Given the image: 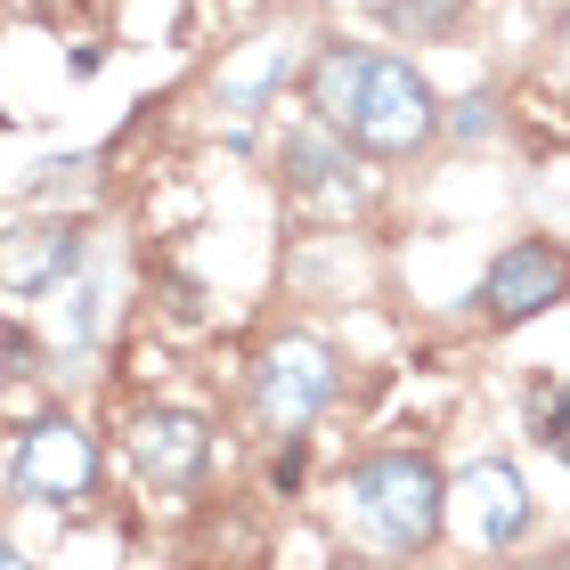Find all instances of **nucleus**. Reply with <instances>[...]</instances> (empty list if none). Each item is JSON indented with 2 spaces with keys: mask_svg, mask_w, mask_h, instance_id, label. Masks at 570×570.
<instances>
[{
  "mask_svg": "<svg viewBox=\"0 0 570 570\" xmlns=\"http://www.w3.org/2000/svg\"><path fill=\"white\" fill-rule=\"evenodd\" d=\"M277 90H285V49H277V58H262V66H253V73H245L237 90H220V107L237 115V122H253V115H262V107H269Z\"/></svg>",
  "mask_w": 570,
  "mask_h": 570,
  "instance_id": "nucleus-12",
  "label": "nucleus"
},
{
  "mask_svg": "<svg viewBox=\"0 0 570 570\" xmlns=\"http://www.w3.org/2000/svg\"><path fill=\"white\" fill-rule=\"evenodd\" d=\"M570 294V253L554 237H522V245H505L498 262H489L481 277V318L489 326H530L538 309H554Z\"/></svg>",
  "mask_w": 570,
  "mask_h": 570,
  "instance_id": "nucleus-5",
  "label": "nucleus"
},
{
  "mask_svg": "<svg viewBox=\"0 0 570 570\" xmlns=\"http://www.w3.org/2000/svg\"><path fill=\"white\" fill-rule=\"evenodd\" d=\"M98 318H107V294H98V269L66 277V309H58V358L73 367L90 343H98Z\"/></svg>",
  "mask_w": 570,
  "mask_h": 570,
  "instance_id": "nucleus-11",
  "label": "nucleus"
},
{
  "mask_svg": "<svg viewBox=\"0 0 570 570\" xmlns=\"http://www.w3.org/2000/svg\"><path fill=\"white\" fill-rule=\"evenodd\" d=\"M334 383H343V367H334V351L318 334H285V343L262 351V367H253V416H262V432L294 440L326 416Z\"/></svg>",
  "mask_w": 570,
  "mask_h": 570,
  "instance_id": "nucleus-2",
  "label": "nucleus"
},
{
  "mask_svg": "<svg viewBox=\"0 0 570 570\" xmlns=\"http://www.w3.org/2000/svg\"><path fill=\"white\" fill-rule=\"evenodd\" d=\"M449 505H456V522H464V538H473L481 554H498V547H513V538L530 530V481L513 473L505 456H481V464H464V473L449 481Z\"/></svg>",
  "mask_w": 570,
  "mask_h": 570,
  "instance_id": "nucleus-6",
  "label": "nucleus"
},
{
  "mask_svg": "<svg viewBox=\"0 0 570 570\" xmlns=\"http://www.w3.org/2000/svg\"><path fill=\"white\" fill-rule=\"evenodd\" d=\"M343 498H351L358 538L383 547V554H424L432 538H440V522H449V473H440L432 456H416V449H392V456L351 464Z\"/></svg>",
  "mask_w": 570,
  "mask_h": 570,
  "instance_id": "nucleus-1",
  "label": "nucleus"
},
{
  "mask_svg": "<svg viewBox=\"0 0 570 570\" xmlns=\"http://www.w3.org/2000/svg\"><path fill=\"white\" fill-rule=\"evenodd\" d=\"M562 58H570V17H562Z\"/></svg>",
  "mask_w": 570,
  "mask_h": 570,
  "instance_id": "nucleus-18",
  "label": "nucleus"
},
{
  "mask_svg": "<svg viewBox=\"0 0 570 570\" xmlns=\"http://www.w3.org/2000/svg\"><path fill=\"white\" fill-rule=\"evenodd\" d=\"M530 440H547V449L570 456V375L554 383V392H538V400H530Z\"/></svg>",
  "mask_w": 570,
  "mask_h": 570,
  "instance_id": "nucleus-13",
  "label": "nucleus"
},
{
  "mask_svg": "<svg viewBox=\"0 0 570 570\" xmlns=\"http://www.w3.org/2000/svg\"><path fill=\"white\" fill-rule=\"evenodd\" d=\"M90 489H98V440H90L82 424L41 416V424L17 432V456H9V498H17V505L66 513V505H82Z\"/></svg>",
  "mask_w": 570,
  "mask_h": 570,
  "instance_id": "nucleus-3",
  "label": "nucleus"
},
{
  "mask_svg": "<svg viewBox=\"0 0 570 570\" xmlns=\"http://www.w3.org/2000/svg\"><path fill=\"white\" fill-rule=\"evenodd\" d=\"M489 131H498V98H489V90L456 98V115H449V139H456V147H473V139H489Z\"/></svg>",
  "mask_w": 570,
  "mask_h": 570,
  "instance_id": "nucleus-15",
  "label": "nucleus"
},
{
  "mask_svg": "<svg viewBox=\"0 0 570 570\" xmlns=\"http://www.w3.org/2000/svg\"><path fill=\"white\" fill-rule=\"evenodd\" d=\"M440 131V107H432V82L407 58H375L367 73V98H358V122L351 139L367 155H416L424 139Z\"/></svg>",
  "mask_w": 570,
  "mask_h": 570,
  "instance_id": "nucleus-4",
  "label": "nucleus"
},
{
  "mask_svg": "<svg viewBox=\"0 0 570 570\" xmlns=\"http://www.w3.org/2000/svg\"><path fill=\"white\" fill-rule=\"evenodd\" d=\"M367 73H375L367 49L326 41L318 58H309V115L334 122V131H351V122H358V98H367Z\"/></svg>",
  "mask_w": 570,
  "mask_h": 570,
  "instance_id": "nucleus-10",
  "label": "nucleus"
},
{
  "mask_svg": "<svg viewBox=\"0 0 570 570\" xmlns=\"http://www.w3.org/2000/svg\"><path fill=\"white\" fill-rule=\"evenodd\" d=\"M90 269V237L73 220H24L0 237V285L24 302H41V294H58L66 277H82Z\"/></svg>",
  "mask_w": 570,
  "mask_h": 570,
  "instance_id": "nucleus-7",
  "label": "nucleus"
},
{
  "mask_svg": "<svg viewBox=\"0 0 570 570\" xmlns=\"http://www.w3.org/2000/svg\"><path fill=\"white\" fill-rule=\"evenodd\" d=\"M131 464L155 489H196L204 464H213V424L188 416V407H147L131 424Z\"/></svg>",
  "mask_w": 570,
  "mask_h": 570,
  "instance_id": "nucleus-8",
  "label": "nucleus"
},
{
  "mask_svg": "<svg viewBox=\"0 0 570 570\" xmlns=\"http://www.w3.org/2000/svg\"><path fill=\"white\" fill-rule=\"evenodd\" d=\"M285 188L309 204H358V164H351V131L334 122H294L285 131Z\"/></svg>",
  "mask_w": 570,
  "mask_h": 570,
  "instance_id": "nucleus-9",
  "label": "nucleus"
},
{
  "mask_svg": "<svg viewBox=\"0 0 570 570\" xmlns=\"http://www.w3.org/2000/svg\"><path fill=\"white\" fill-rule=\"evenodd\" d=\"M302 464H309V449H302V432H294V440H285V449H277L269 481H277V489H302Z\"/></svg>",
  "mask_w": 570,
  "mask_h": 570,
  "instance_id": "nucleus-16",
  "label": "nucleus"
},
{
  "mask_svg": "<svg viewBox=\"0 0 570 570\" xmlns=\"http://www.w3.org/2000/svg\"><path fill=\"white\" fill-rule=\"evenodd\" d=\"M0 570H33V562H24V554L9 547V538H0Z\"/></svg>",
  "mask_w": 570,
  "mask_h": 570,
  "instance_id": "nucleus-17",
  "label": "nucleus"
},
{
  "mask_svg": "<svg viewBox=\"0 0 570 570\" xmlns=\"http://www.w3.org/2000/svg\"><path fill=\"white\" fill-rule=\"evenodd\" d=\"M449 17H456V0H383V24H400V33H449Z\"/></svg>",
  "mask_w": 570,
  "mask_h": 570,
  "instance_id": "nucleus-14",
  "label": "nucleus"
}]
</instances>
